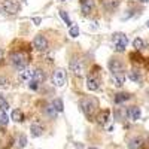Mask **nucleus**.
Segmentation results:
<instances>
[{
    "label": "nucleus",
    "instance_id": "obj_1",
    "mask_svg": "<svg viewBox=\"0 0 149 149\" xmlns=\"http://www.w3.org/2000/svg\"><path fill=\"white\" fill-rule=\"evenodd\" d=\"M9 61H10V64L14 66L18 72L22 70V69H26L27 67V63H29V60H27V55L21 52V51H17V52H12L9 55Z\"/></svg>",
    "mask_w": 149,
    "mask_h": 149
},
{
    "label": "nucleus",
    "instance_id": "obj_2",
    "mask_svg": "<svg viewBox=\"0 0 149 149\" xmlns=\"http://www.w3.org/2000/svg\"><path fill=\"white\" fill-rule=\"evenodd\" d=\"M79 106H81L82 112H84V113H85L86 116H91V115L94 113V112L97 110V106H98V103H97V100H95V98L86 97V98H82V100H81Z\"/></svg>",
    "mask_w": 149,
    "mask_h": 149
},
{
    "label": "nucleus",
    "instance_id": "obj_3",
    "mask_svg": "<svg viewBox=\"0 0 149 149\" xmlns=\"http://www.w3.org/2000/svg\"><path fill=\"white\" fill-rule=\"evenodd\" d=\"M112 43H113L115 51L124 52L125 48H127V45H128V37L124 33H115L113 36H112Z\"/></svg>",
    "mask_w": 149,
    "mask_h": 149
},
{
    "label": "nucleus",
    "instance_id": "obj_4",
    "mask_svg": "<svg viewBox=\"0 0 149 149\" xmlns=\"http://www.w3.org/2000/svg\"><path fill=\"white\" fill-rule=\"evenodd\" d=\"M2 8H3V10L6 12V14L15 15V14H18V10H19L21 5L18 3V0H3Z\"/></svg>",
    "mask_w": 149,
    "mask_h": 149
},
{
    "label": "nucleus",
    "instance_id": "obj_5",
    "mask_svg": "<svg viewBox=\"0 0 149 149\" xmlns=\"http://www.w3.org/2000/svg\"><path fill=\"white\" fill-rule=\"evenodd\" d=\"M69 69L72 70L73 74H76V76H82L84 74V63L82 60L78 58V57H73L69 63Z\"/></svg>",
    "mask_w": 149,
    "mask_h": 149
},
{
    "label": "nucleus",
    "instance_id": "obj_6",
    "mask_svg": "<svg viewBox=\"0 0 149 149\" xmlns=\"http://www.w3.org/2000/svg\"><path fill=\"white\" fill-rule=\"evenodd\" d=\"M109 70L112 74H118V73H125V66L119 58H110L109 61Z\"/></svg>",
    "mask_w": 149,
    "mask_h": 149
},
{
    "label": "nucleus",
    "instance_id": "obj_7",
    "mask_svg": "<svg viewBox=\"0 0 149 149\" xmlns=\"http://www.w3.org/2000/svg\"><path fill=\"white\" fill-rule=\"evenodd\" d=\"M51 81L55 86H63L66 84V72L63 69H55L51 76Z\"/></svg>",
    "mask_w": 149,
    "mask_h": 149
},
{
    "label": "nucleus",
    "instance_id": "obj_8",
    "mask_svg": "<svg viewBox=\"0 0 149 149\" xmlns=\"http://www.w3.org/2000/svg\"><path fill=\"white\" fill-rule=\"evenodd\" d=\"M33 46H34L36 51H39V52L46 51V49H48V39H46V36L45 34H37L34 37V40H33Z\"/></svg>",
    "mask_w": 149,
    "mask_h": 149
},
{
    "label": "nucleus",
    "instance_id": "obj_9",
    "mask_svg": "<svg viewBox=\"0 0 149 149\" xmlns=\"http://www.w3.org/2000/svg\"><path fill=\"white\" fill-rule=\"evenodd\" d=\"M98 86H100V78H98V74H95V73L88 74V78H86V88L90 91H95V90H98Z\"/></svg>",
    "mask_w": 149,
    "mask_h": 149
},
{
    "label": "nucleus",
    "instance_id": "obj_10",
    "mask_svg": "<svg viewBox=\"0 0 149 149\" xmlns=\"http://www.w3.org/2000/svg\"><path fill=\"white\" fill-rule=\"evenodd\" d=\"M94 0H81V10L84 15H90L94 10Z\"/></svg>",
    "mask_w": 149,
    "mask_h": 149
},
{
    "label": "nucleus",
    "instance_id": "obj_11",
    "mask_svg": "<svg viewBox=\"0 0 149 149\" xmlns=\"http://www.w3.org/2000/svg\"><path fill=\"white\" fill-rule=\"evenodd\" d=\"M142 115V112H140V107L137 106H131L130 109H127V116L131 119V121H137Z\"/></svg>",
    "mask_w": 149,
    "mask_h": 149
},
{
    "label": "nucleus",
    "instance_id": "obj_12",
    "mask_svg": "<svg viewBox=\"0 0 149 149\" xmlns=\"http://www.w3.org/2000/svg\"><path fill=\"white\" fill-rule=\"evenodd\" d=\"M128 149H140L143 146V139L139 137V136H136V137H131L127 143Z\"/></svg>",
    "mask_w": 149,
    "mask_h": 149
},
{
    "label": "nucleus",
    "instance_id": "obj_13",
    "mask_svg": "<svg viewBox=\"0 0 149 149\" xmlns=\"http://www.w3.org/2000/svg\"><path fill=\"white\" fill-rule=\"evenodd\" d=\"M31 79H33V70H31V69L26 67V69L19 70V81H22V82H30Z\"/></svg>",
    "mask_w": 149,
    "mask_h": 149
},
{
    "label": "nucleus",
    "instance_id": "obj_14",
    "mask_svg": "<svg viewBox=\"0 0 149 149\" xmlns=\"http://www.w3.org/2000/svg\"><path fill=\"white\" fill-rule=\"evenodd\" d=\"M128 79L133 81V82H136V84H140L142 79H143L140 70H139V69H131V70L128 72Z\"/></svg>",
    "mask_w": 149,
    "mask_h": 149
},
{
    "label": "nucleus",
    "instance_id": "obj_15",
    "mask_svg": "<svg viewBox=\"0 0 149 149\" xmlns=\"http://www.w3.org/2000/svg\"><path fill=\"white\" fill-rule=\"evenodd\" d=\"M45 79H46V73H45L42 69H36V70H33V81L39 82V84H43Z\"/></svg>",
    "mask_w": 149,
    "mask_h": 149
},
{
    "label": "nucleus",
    "instance_id": "obj_16",
    "mask_svg": "<svg viewBox=\"0 0 149 149\" xmlns=\"http://www.w3.org/2000/svg\"><path fill=\"white\" fill-rule=\"evenodd\" d=\"M30 131H31L33 137H40V136L43 134V127L40 125V124H31Z\"/></svg>",
    "mask_w": 149,
    "mask_h": 149
},
{
    "label": "nucleus",
    "instance_id": "obj_17",
    "mask_svg": "<svg viewBox=\"0 0 149 149\" xmlns=\"http://www.w3.org/2000/svg\"><path fill=\"white\" fill-rule=\"evenodd\" d=\"M121 3V0H103V6L107 10H115Z\"/></svg>",
    "mask_w": 149,
    "mask_h": 149
},
{
    "label": "nucleus",
    "instance_id": "obj_18",
    "mask_svg": "<svg viewBox=\"0 0 149 149\" xmlns=\"http://www.w3.org/2000/svg\"><path fill=\"white\" fill-rule=\"evenodd\" d=\"M130 98H131V94H128V93H118V94L115 95V103H116V104H121V103H124V102L130 100Z\"/></svg>",
    "mask_w": 149,
    "mask_h": 149
},
{
    "label": "nucleus",
    "instance_id": "obj_19",
    "mask_svg": "<svg viewBox=\"0 0 149 149\" xmlns=\"http://www.w3.org/2000/svg\"><path fill=\"white\" fill-rule=\"evenodd\" d=\"M109 118H110L109 110H104V112H102V113L97 116V121H98V124H100V125H106V124L109 122Z\"/></svg>",
    "mask_w": 149,
    "mask_h": 149
},
{
    "label": "nucleus",
    "instance_id": "obj_20",
    "mask_svg": "<svg viewBox=\"0 0 149 149\" xmlns=\"http://www.w3.org/2000/svg\"><path fill=\"white\" fill-rule=\"evenodd\" d=\"M113 76V82L116 86H122L125 82V73H118V74H112Z\"/></svg>",
    "mask_w": 149,
    "mask_h": 149
},
{
    "label": "nucleus",
    "instance_id": "obj_21",
    "mask_svg": "<svg viewBox=\"0 0 149 149\" xmlns=\"http://www.w3.org/2000/svg\"><path fill=\"white\" fill-rule=\"evenodd\" d=\"M10 118L14 119L15 122H19V121H22V118H24V113L19 110V109H14L12 110V113H10Z\"/></svg>",
    "mask_w": 149,
    "mask_h": 149
},
{
    "label": "nucleus",
    "instance_id": "obj_22",
    "mask_svg": "<svg viewBox=\"0 0 149 149\" xmlns=\"http://www.w3.org/2000/svg\"><path fill=\"white\" fill-rule=\"evenodd\" d=\"M45 115L49 116V118H55V116H57V110H55V107H54L52 104L46 106V107H45Z\"/></svg>",
    "mask_w": 149,
    "mask_h": 149
},
{
    "label": "nucleus",
    "instance_id": "obj_23",
    "mask_svg": "<svg viewBox=\"0 0 149 149\" xmlns=\"http://www.w3.org/2000/svg\"><path fill=\"white\" fill-rule=\"evenodd\" d=\"M133 46L137 49V51H140V49L145 48V42L140 39V37H137V39H134V40H133Z\"/></svg>",
    "mask_w": 149,
    "mask_h": 149
},
{
    "label": "nucleus",
    "instance_id": "obj_24",
    "mask_svg": "<svg viewBox=\"0 0 149 149\" xmlns=\"http://www.w3.org/2000/svg\"><path fill=\"white\" fill-rule=\"evenodd\" d=\"M52 106L55 107L57 112H63L64 106H63V102H61V98H55V100L52 102Z\"/></svg>",
    "mask_w": 149,
    "mask_h": 149
},
{
    "label": "nucleus",
    "instance_id": "obj_25",
    "mask_svg": "<svg viewBox=\"0 0 149 149\" xmlns=\"http://www.w3.org/2000/svg\"><path fill=\"white\" fill-rule=\"evenodd\" d=\"M60 17L64 19V22L67 24V27H72V26H73V24H72V19H70L69 15L66 14V10H60Z\"/></svg>",
    "mask_w": 149,
    "mask_h": 149
},
{
    "label": "nucleus",
    "instance_id": "obj_26",
    "mask_svg": "<svg viewBox=\"0 0 149 149\" xmlns=\"http://www.w3.org/2000/svg\"><path fill=\"white\" fill-rule=\"evenodd\" d=\"M0 109H2V110H8L9 109V103H8V100L2 94H0Z\"/></svg>",
    "mask_w": 149,
    "mask_h": 149
},
{
    "label": "nucleus",
    "instance_id": "obj_27",
    "mask_svg": "<svg viewBox=\"0 0 149 149\" xmlns=\"http://www.w3.org/2000/svg\"><path fill=\"white\" fill-rule=\"evenodd\" d=\"M8 121H9V118L6 116L5 110H2V109H0V124H2V125H6V124H8Z\"/></svg>",
    "mask_w": 149,
    "mask_h": 149
},
{
    "label": "nucleus",
    "instance_id": "obj_28",
    "mask_svg": "<svg viewBox=\"0 0 149 149\" xmlns=\"http://www.w3.org/2000/svg\"><path fill=\"white\" fill-rule=\"evenodd\" d=\"M8 86H9L8 78H5V76H2V74H0V88H8Z\"/></svg>",
    "mask_w": 149,
    "mask_h": 149
},
{
    "label": "nucleus",
    "instance_id": "obj_29",
    "mask_svg": "<svg viewBox=\"0 0 149 149\" xmlns=\"http://www.w3.org/2000/svg\"><path fill=\"white\" fill-rule=\"evenodd\" d=\"M26 145H27V139H26V136H24V134H21L19 137H18V146L19 148H24Z\"/></svg>",
    "mask_w": 149,
    "mask_h": 149
},
{
    "label": "nucleus",
    "instance_id": "obj_30",
    "mask_svg": "<svg viewBox=\"0 0 149 149\" xmlns=\"http://www.w3.org/2000/svg\"><path fill=\"white\" fill-rule=\"evenodd\" d=\"M78 34H79L78 26H72V27H70V36H72V37H78Z\"/></svg>",
    "mask_w": 149,
    "mask_h": 149
},
{
    "label": "nucleus",
    "instance_id": "obj_31",
    "mask_svg": "<svg viewBox=\"0 0 149 149\" xmlns=\"http://www.w3.org/2000/svg\"><path fill=\"white\" fill-rule=\"evenodd\" d=\"M39 85H40L39 82H36V81H33V79H31V81L29 82V88H30V90H33V91H36L37 88H39Z\"/></svg>",
    "mask_w": 149,
    "mask_h": 149
},
{
    "label": "nucleus",
    "instance_id": "obj_32",
    "mask_svg": "<svg viewBox=\"0 0 149 149\" xmlns=\"http://www.w3.org/2000/svg\"><path fill=\"white\" fill-rule=\"evenodd\" d=\"M2 60H3V49L0 48V61H2Z\"/></svg>",
    "mask_w": 149,
    "mask_h": 149
},
{
    "label": "nucleus",
    "instance_id": "obj_33",
    "mask_svg": "<svg viewBox=\"0 0 149 149\" xmlns=\"http://www.w3.org/2000/svg\"><path fill=\"white\" fill-rule=\"evenodd\" d=\"M33 21H34V24H39V22H40V18H34Z\"/></svg>",
    "mask_w": 149,
    "mask_h": 149
},
{
    "label": "nucleus",
    "instance_id": "obj_34",
    "mask_svg": "<svg viewBox=\"0 0 149 149\" xmlns=\"http://www.w3.org/2000/svg\"><path fill=\"white\" fill-rule=\"evenodd\" d=\"M139 2H140V3H148L149 0H139Z\"/></svg>",
    "mask_w": 149,
    "mask_h": 149
},
{
    "label": "nucleus",
    "instance_id": "obj_35",
    "mask_svg": "<svg viewBox=\"0 0 149 149\" xmlns=\"http://www.w3.org/2000/svg\"><path fill=\"white\" fill-rule=\"evenodd\" d=\"M146 26H148V27H149V21H148V22H146Z\"/></svg>",
    "mask_w": 149,
    "mask_h": 149
},
{
    "label": "nucleus",
    "instance_id": "obj_36",
    "mask_svg": "<svg viewBox=\"0 0 149 149\" xmlns=\"http://www.w3.org/2000/svg\"><path fill=\"white\" fill-rule=\"evenodd\" d=\"M88 149H97V148H88Z\"/></svg>",
    "mask_w": 149,
    "mask_h": 149
}]
</instances>
